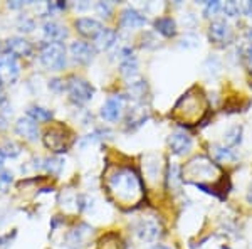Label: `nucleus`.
Masks as SVG:
<instances>
[{"instance_id": "obj_35", "label": "nucleus", "mask_w": 252, "mask_h": 249, "mask_svg": "<svg viewBox=\"0 0 252 249\" xmlns=\"http://www.w3.org/2000/svg\"><path fill=\"white\" fill-rule=\"evenodd\" d=\"M24 5H26L24 2H9L10 9H20V7H24Z\"/></svg>"}, {"instance_id": "obj_14", "label": "nucleus", "mask_w": 252, "mask_h": 249, "mask_svg": "<svg viewBox=\"0 0 252 249\" xmlns=\"http://www.w3.org/2000/svg\"><path fill=\"white\" fill-rule=\"evenodd\" d=\"M146 24V17L141 12H138L131 7L125 9L120 15V26L123 29H138V27H143Z\"/></svg>"}, {"instance_id": "obj_7", "label": "nucleus", "mask_w": 252, "mask_h": 249, "mask_svg": "<svg viewBox=\"0 0 252 249\" xmlns=\"http://www.w3.org/2000/svg\"><path fill=\"white\" fill-rule=\"evenodd\" d=\"M69 52H71L72 59H74L76 63L89 64L96 56V47L89 42H84V40H76V42L71 44Z\"/></svg>"}, {"instance_id": "obj_28", "label": "nucleus", "mask_w": 252, "mask_h": 249, "mask_svg": "<svg viewBox=\"0 0 252 249\" xmlns=\"http://www.w3.org/2000/svg\"><path fill=\"white\" fill-rule=\"evenodd\" d=\"M241 132H242V130L239 128V126H235V128L230 130V132L225 135L227 143H229V145H237L239 142H241Z\"/></svg>"}, {"instance_id": "obj_5", "label": "nucleus", "mask_w": 252, "mask_h": 249, "mask_svg": "<svg viewBox=\"0 0 252 249\" xmlns=\"http://www.w3.org/2000/svg\"><path fill=\"white\" fill-rule=\"evenodd\" d=\"M3 51L5 54H10L14 58H29L32 54V44L26 37L14 36L3 42Z\"/></svg>"}, {"instance_id": "obj_37", "label": "nucleus", "mask_w": 252, "mask_h": 249, "mask_svg": "<svg viewBox=\"0 0 252 249\" xmlns=\"http://www.w3.org/2000/svg\"><path fill=\"white\" fill-rule=\"evenodd\" d=\"M153 249H170V248H166V246H161V244H157V246L153 248Z\"/></svg>"}, {"instance_id": "obj_33", "label": "nucleus", "mask_w": 252, "mask_h": 249, "mask_svg": "<svg viewBox=\"0 0 252 249\" xmlns=\"http://www.w3.org/2000/svg\"><path fill=\"white\" fill-rule=\"evenodd\" d=\"M49 88L54 89L56 93H61L64 88H66V84H64V81H63V79H59V77H54V79L49 81Z\"/></svg>"}, {"instance_id": "obj_8", "label": "nucleus", "mask_w": 252, "mask_h": 249, "mask_svg": "<svg viewBox=\"0 0 252 249\" xmlns=\"http://www.w3.org/2000/svg\"><path fill=\"white\" fill-rule=\"evenodd\" d=\"M135 232L138 238L141 241H145V243H155L161 234L160 226H158V222L153 219H141L140 222L136 224Z\"/></svg>"}, {"instance_id": "obj_20", "label": "nucleus", "mask_w": 252, "mask_h": 249, "mask_svg": "<svg viewBox=\"0 0 252 249\" xmlns=\"http://www.w3.org/2000/svg\"><path fill=\"white\" fill-rule=\"evenodd\" d=\"M0 152L5 158H15L19 157L20 152H22V146L19 143H15L14 140H5L3 142V145L0 146Z\"/></svg>"}, {"instance_id": "obj_6", "label": "nucleus", "mask_w": 252, "mask_h": 249, "mask_svg": "<svg viewBox=\"0 0 252 249\" xmlns=\"http://www.w3.org/2000/svg\"><path fill=\"white\" fill-rule=\"evenodd\" d=\"M19 74H20V66H19L17 58L3 52V54L0 56V76H2L3 83L14 84L15 81H17Z\"/></svg>"}, {"instance_id": "obj_11", "label": "nucleus", "mask_w": 252, "mask_h": 249, "mask_svg": "<svg viewBox=\"0 0 252 249\" xmlns=\"http://www.w3.org/2000/svg\"><path fill=\"white\" fill-rule=\"evenodd\" d=\"M42 32L47 42H61L69 36L66 26H63L61 22H56V20H46L42 24Z\"/></svg>"}, {"instance_id": "obj_18", "label": "nucleus", "mask_w": 252, "mask_h": 249, "mask_svg": "<svg viewBox=\"0 0 252 249\" xmlns=\"http://www.w3.org/2000/svg\"><path fill=\"white\" fill-rule=\"evenodd\" d=\"M27 116L32 118L34 121L37 123H47L54 118V113L47 108H42V106H37V105H32L27 108Z\"/></svg>"}, {"instance_id": "obj_13", "label": "nucleus", "mask_w": 252, "mask_h": 249, "mask_svg": "<svg viewBox=\"0 0 252 249\" xmlns=\"http://www.w3.org/2000/svg\"><path fill=\"white\" fill-rule=\"evenodd\" d=\"M74 26H76V31H78L81 36L91 37V39H96L97 36H99V32L104 29L99 20L91 19V17H81L76 20Z\"/></svg>"}, {"instance_id": "obj_15", "label": "nucleus", "mask_w": 252, "mask_h": 249, "mask_svg": "<svg viewBox=\"0 0 252 249\" xmlns=\"http://www.w3.org/2000/svg\"><path fill=\"white\" fill-rule=\"evenodd\" d=\"M209 37L210 40H214V42H217V44L229 42V40L232 39V29H230L229 24L223 22V20H215V22L210 24Z\"/></svg>"}, {"instance_id": "obj_3", "label": "nucleus", "mask_w": 252, "mask_h": 249, "mask_svg": "<svg viewBox=\"0 0 252 249\" xmlns=\"http://www.w3.org/2000/svg\"><path fill=\"white\" fill-rule=\"evenodd\" d=\"M67 95L71 98L72 103L76 105H86L88 101L93 100L94 96V88L91 86V83H88L86 79L78 76H71L66 83Z\"/></svg>"}, {"instance_id": "obj_36", "label": "nucleus", "mask_w": 252, "mask_h": 249, "mask_svg": "<svg viewBox=\"0 0 252 249\" xmlns=\"http://www.w3.org/2000/svg\"><path fill=\"white\" fill-rule=\"evenodd\" d=\"M5 101H7V98H5V95H3V93H2V91H0V106H2L3 103H5Z\"/></svg>"}, {"instance_id": "obj_23", "label": "nucleus", "mask_w": 252, "mask_h": 249, "mask_svg": "<svg viewBox=\"0 0 252 249\" xmlns=\"http://www.w3.org/2000/svg\"><path fill=\"white\" fill-rule=\"evenodd\" d=\"M146 120H148V115H146V111H143L141 108H133L131 111H129V116H128L129 126H140V125H143Z\"/></svg>"}, {"instance_id": "obj_32", "label": "nucleus", "mask_w": 252, "mask_h": 249, "mask_svg": "<svg viewBox=\"0 0 252 249\" xmlns=\"http://www.w3.org/2000/svg\"><path fill=\"white\" fill-rule=\"evenodd\" d=\"M15 234L17 232H12V234H3V236H0V249H9L10 248V243H12V239L15 238Z\"/></svg>"}, {"instance_id": "obj_16", "label": "nucleus", "mask_w": 252, "mask_h": 249, "mask_svg": "<svg viewBox=\"0 0 252 249\" xmlns=\"http://www.w3.org/2000/svg\"><path fill=\"white\" fill-rule=\"evenodd\" d=\"M89 232H93V229H89V226H79L76 229L69 231L66 234V246L71 249H81L84 246V238Z\"/></svg>"}, {"instance_id": "obj_1", "label": "nucleus", "mask_w": 252, "mask_h": 249, "mask_svg": "<svg viewBox=\"0 0 252 249\" xmlns=\"http://www.w3.org/2000/svg\"><path fill=\"white\" fill-rule=\"evenodd\" d=\"M108 187L111 194L116 195L118 201L126 204L140 201L141 194H143V185H141L140 177L131 169H118L109 177Z\"/></svg>"}, {"instance_id": "obj_2", "label": "nucleus", "mask_w": 252, "mask_h": 249, "mask_svg": "<svg viewBox=\"0 0 252 249\" xmlns=\"http://www.w3.org/2000/svg\"><path fill=\"white\" fill-rule=\"evenodd\" d=\"M40 63L49 71H63L67 64L66 47L61 42H44L40 46Z\"/></svg>"}, {"instance_id": "obj_12", "label": "nucleus", "mask_w": 252, "mask_h": 249, "mask_svg": "<svg viewBox=\"0 0 252 249\" xmlns=\"http://www.w3.org/2000/svg\"><path fill=\"white\" fill-rule=\"evenodd\" d=\"M123 113V96H111L101 108V116L106 121H118Z\"/></svg>"}, {"instance_id": "obj_41", "label": "nucleus", "mask_w": 252, "mask_h": 249, "mask_svg": "<svg viewBox=\"0 0 252 249\" xmlns=\"http://www.w3.org/2000/svg\"><path fill=\"white\" fill-rule=\"evenodd\" d=\"M2 84H3V79H2V76H0V88H2Z\"/></svg>"}, {"instance_id": "obj_29", "label": "nucleus", "mask_w": 252, "mask_h": 249, "mask_svg": "<svg viewBox=\"0 0 252 249\" xmlns=\"http://www.w3.org/2000/svg\"><path fill=\"white\" fill-rule=\"evenodd\" d=\"M222 10H223V14L229 15V17H237L239 12H241V7L235 2H227L225 5L222 7Z\"/></svg>"}, {"instance_id": "obj_10", "label": "nucleus", "mask_w": 252, "mask_h": 249, "mask_svg": "<svg viewBox=\"0 0 252 249\" xmlns=\"http://www.w3.org/2000/svg\"><path fill=\"white\" fill-rule=\"evenodd\" d=\"M192 137L185 132H175L170 135L168 138V145H170V150L175 153V155H185L190 152L192 148Z\"/></svg>"}, {"instance_id": "obj_9", "label": "nucleus", "mask_w": 252, "mask_h": 249, "mask_svg": "<svg viewBox=\"0 0 252 249\" xmlns=\"http://www.w3.org/2000/svg\"><path fill=\"white\" fill-rule=\"evenodd\" d=\"M15 133H17L20 138L27 140V142H37V138H39L37 121H34L29 116L19 118L17 123H15Z\"/></svg>"}, {"instance_id": "obj_17", "label": "nucleus", "mask_w": 252, "mask_h": 249, "mask_svg": "<svg viewBox=\"0 0 252 249\" xmlns=\"http://www.w3.org/2000/svg\"><path fill=\"white\" fill-rule=\"evenodd\" d=\"M96 40V47L101 49V51H108L116 44L118 40V34L115 29H109V27H104L103 31L99 32V36L94 39Z\"/></svg>"}, {"instance_id": "obj_31", "label": "nucleus", "mask_w": 252, "mask_h": 249, "mask_svg": "<svg viewBox=\"0 0 252 249\" xmlns=\"http://www.w3.org/2000/svg\"><path fill=\"white\" fill-rule=\"evenodd\" d=\"M219 10H222V5L220 2H209L205 7V15L207 17H210V15H215Z\"/></svg>"}, {"instance_id": "obj_25", "label": "nucleus", "mask_w": 252, "mask_h": 249, "mask_svg": "<svg viewBox=\"0 0 252 249\" xmlns=\"http://www.w3.org/2000/svg\"><path fill=\"white\" fill-rule=\"evenodd\" d=\"M12 182H14V175L10 170L0 169V192H9Z\"/></svg>"}, {"instance_id": "obj_39", "label": "nucleus", "mask_w": 252, "mask_h": 249, "mask_svg": "<svg viewBox=\"0 0 252 249\" xmlns=\"http://www.w3.org/2000/svg\"><path fill=\"white\" fill-rule=\"evenodd\" d=\"M3 158H5V157H3L2 152H0V165H2V163H3Z\"/></svg>"}, {"instance_id": "obj_27", "label": "nucleus", "mask_w": 252, "mask_h": 249, "mask_svg": "<svg viewBox=\"0 0 252 249\" xmlns=\"http://www.w3.org/2000/svg\"><path fill=\"white\" fill-rule=\"evenodd\" d=\"M168 182H170V185H172V187L178 185V183L182 182V178H180V169H178L177 165H170V170H168Z\"/></svg>"}, {"instance_id": "obj_22", "label": "nucleus", "mask_w": 252, "mask_h": 249, "mask_svg": "<svg viewBox=\"0 0 252 249\" xmlns=\"http://www.w3.org/2000/svg\"><path fill=\"white\" fill-rule=\"evenodd\" d=\"M120 69L125 76H135L138 71V61L135 56H129V58H126V59H121Z\"/></svg>"}, {"instance_id": "obj_26", "label": "nucleus", "mask_w": 252, "mask_h": 249, "mask_svg": "<svg viewBox=\"0 0 252 249\" xmlns=\"http://www.w3.org/2000/svg\"><path fill=\"white\" fill-rule=\"evenodd\" d=\"M214 155L217 160H234V153L232 150L223 148V146H214Z\"/></svg>"}, {"instance_id": "obj_4", "label": "nucleus", "mask_w": 252, "mask_h": 249, "mask_svg": "<svg viewBox=\"0 0 252 249\" xmlns=\"http://www.w3.org/2000/svg\"><path fill=\"white\" fill-rule=\"evenodd\" d=\"M42 142L46 145V148H49L54 153H64L71 145V137L69 132L63 126H54V128H49L42 137Z\"/></svg>"}, {"instance_id": "obj_34", "label": "nucleus", "mask_w": 252, "mask_h": 249, "mask_svg": "<svg viewBox=\"0 0 252 249\" xmlns=\"http://www.w3.org/2000/svg\"><path fill=\"white\" fill-rule=\"evenodd\" d=\"M244 12H246V15L252 17V2H247L246 5H244Z\"/></svg>"}, {"instance_id": "obj_40", "label": "nucleus", "mask_w": 252, "mask_h": 249, "mask_svg": "<svg viewBox=\"0 0 252 249\" xmlns=\"http://www.w3.org/2000/svg\"><path fill=\"white\" fill-rule=\"evenodd\" d=\"M249 58H251V61H252V46H251V49H249Z\"/></svg>"}, {"instance_id": "obj_19", "label": "nucleus", "mask_w": 252, "mask_h": 249, "mask_svg": "<svg viewBox=\"0 0 252 249\" xmlns=\"http://www.w3.org/2000/svg\"><path fill=\"white\" fill-rule=\"evenodd\" d=\"M155 29L165 37H173L177 34V24L172 17H158L155 20Z\"/></svg>"}, {"instance_id": "obj_30", "label": "nucleus", "mask_w": 252, "mask_h": 249, "mask_svg": "<svg viewBox=\"0 0 252 249\" xmlns=\"http://www.w3.org/2000/svg\"><path fill=\"white\" fill-rule=\"evenodd\" d=\"M96 10H97V14L103 15V17H109V15H111L113 7L109 5L108 2H99V3L96 5Z\"/></svg>"}, {"instance_id": "obj_21", "label": "nucleus", "mask_w": 252, "mask_h": 249, "mask_svg": "<svg viewBox=\"0 0 252 249\" xmlns=\"http://www.w3.org/2000/svg\"><path fill=\"white\" fill-rule=\"evenodd\" d=\"M64 167V160L61 157H51L44 160V169L52 175H59Z\"/></svg>"}, {"instance_id": "obj_24", "label": "nucleus", "mask_w": 252, "mask_h": 249, "mask_svg": "<svg viewBox=\"0 0 252 249\" xmlns=\"http://www.w3.org/2000/svg\"><path fill=\"white\" fill-rule=\"evenodd\" d=\"M17 29L20 32H32L35 29V20L31 15H20L17 19Z\"/></svg>"}, {"instance_id": "obj_38", "label": "nucleus", "mask_w": 252, "mask_h": 249, "mask_svg": "<svg viewBox=\"0 0 252 249\" xmlns=\"http://www.w3.org/2000/svg\"><path fill=\"white\" fill-rule=\"evenodd\" d=\"M247 197H249V202L252 204V189L249 190V195H247Z\"/></svg>"}]
</instances>
